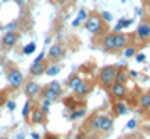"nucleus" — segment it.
<instances>
[{
    "instance_id": "f257e3e1",
    "label": "nucleus",
    "mask_w": 150,
    "mask_h": 139,
    "mask_svg": "<svg viewBox=\"0 0 150 139\" xmlns=\"http://www.w3.org/2000/svg\"><path fill=\"white\" fill-rule=\"evenodd\" d=\"M113 124H115V119L111 117L110 114H101V112H95L88 120L89 129L93 132H98V134H108V132H111Z\"/></svg>"
},
{
    "instance_id": "f03ea898",
    "label": "nucleus",
    "mask_w": 150,
    "mask_h": 139,
    "mask_svg": "<svg viewBox=\"0 0 150 139\" xmlns=\"http://www.w3.org/2000/svg\"><path fill=\"white\" fill-rule=\"evenodd\" d=\"M118 70H120V66H116V64H106V66L100 68V71H98V85L105 90H110V87L116 82Z\"/></svg>"
},
{
    "instance_id": "7ed1b4c3",
    "label": "nucleus",
    "mask_w": 150,
    "mask_h": 139,
    "mask_svg": "<svg viewBox=\"0 0 150 139\" xmlns=\"http://www.w3.org/2000/svg\"><path fill=\"white\" fill-rule=\"evenodd\" d=\"M84 29L91 32L93 36H103L106 31V22L103 21V17L100 12H91L88 14V19L84 21Z\"/></svg>"
},
{
    "instance_id": "20e7f679",
    "label": "nucleus",
    "mask_w": 150,
    "mask_h": 139,
    "mask_svg": "<svg viewBox=\"0 0 150 139\" xmlns=\"http://www.w3.org/2000/svg\"><path fill=\"white\" fill-rule=\"evenodd\" d=\"M5 78H7V83L10 88H14V90H19L24 87L25 83V78H24V73H22L19 66L14 64V63H8L7 66H5Z\"/></svg>"
},
{
    "instance_id": "39448f33",
    "label": "nucleus",
    "mask_w": 150,
    "mask_h": 139,
    "mask_svg": "<svg viewBox=\"0 0 150 139\" xmlns=\"http://www.w3.org/2000/svg\"><path fill=\"white\" fill-rule=\"evenodd\" d=\"M62 93H64L62 85L59 83V82L52 80V82H49L47 85H44L41 88L39 98H44V100H49V102H56L59 97H62Z\"/></svg>"
},
{
    "instance_id": "423d86ee",
    "label": "nucleus",
    "mask_w": 150,
    "mask_h": 139,
    "mask_svg": "<svg viewBox=\"0 0 150 139\" xmlns=\"http://www.w3.org/2000/svg\"><path fill=\"white\" fill-rule=\"evenodd\" d=\"M49 64H51V61L47 59V54H46V53H41V54L34 59V63L30 64V68H29V77L37 78V77L46 75V70H47Z\"/></svg>"
},
{
    "instance_id": "0eeeda50",
    "label": "nucleus",
    "mask_w": 150,
    "mask_h": 139,
    "mask_svg": "<svg viewBox=\"0 0 150 139\" xmlns=\"http://www.w3.org/2000/svg\"><path fill=\"white\" fill-rule=\"evenodd\" d=\"M21 39V32L19 31H5L4 36L0 37V51L2 53H8L17 46V42Z\"/></svg>"
},
{
    "instance_id": "6e6552de",
    "label": "nucleus",
    "mask_w": 150,
    "mask_h": 139,
    "mask_svg": "<svg viewBox=\"0 0 150 139\" xmlns=\"http://www.w3.org/2000/svg\"><path fill=\"white\" fill-rule=\"evenodd\" d=\"M133 36H135V41H138L140 44H147L150 41V17H143L138 22Z\"/></svg>"
},
{
    "instance_id": "1a4fd4ad",
    "label": "nucleus",
    "mask_w": 150,
    "mask_h": 139,
    "mask_svg": "<svg viewBox=\"0 0 150 139\" xmlns=\"http://www.w3.org/2000/svg\"><path fill=\"white\" fill-rule=\"evenodd\" d=\"M108 93L111 95L113 102H120V100H125V98L128 97V88H127V83H123V82H118V80H116L115 83L110 87Z\"/></svg>"
},
{
    "instance_id": "9d476101",
    "label": "nucleus",
    "mask_w": 150,
    "mask_h": 139,
    "mask_svg": "<svg viewBox=\"0 0 150 139\" xmlns=\"http://www.w3.org/2000/svg\"><path fill=\"white\" fill-rule=\"evenodd\" d=\"M132 39H135V36L128 34V32H123V31L115 32V53H122L127 46L133 44Z\"/></svg>"
},
{
    "instance_id": "9b49d317",
    "label": "nucleus",
    "mask_w": 150,
    "mask_h": 139,
    "mask_svg": "<svg viewBox=\"0 0 150 139\" xmlns=\"http://www.w3.org/2000/svg\"><path fill=\"white\" fill-rule=\"evenodd\" d=\"M64 56H66V48H64V44H61V42L52 44L47 51V59L51 63H59Z\"/></svg>"
},
{
    "instance_id": "f8f14e48",
    "label": "nucleus",
    "mask_w": 150,
    "mask_h": 139,
    "mask_svg": "<svg viewBox=\"0 0 150 139\" xmlns=\"http://www.w3.org/2000/svg\"><path fill=\"white\" fill-rule=\"evenodd\" d=\"M29 122L35 124V125L47 124V112H44L39 105H35L34 109H32V112H30V115H29Z\"/></svg>"
},
{
    "instance_id": "ddd939ff",
    "label": "nucleus",
    "mask_w": 150,
    "mask_h": 139,
    "mask_svg": "<svg viewBox=\"0 0 150 139\" xmlns=\"http://www.w3.org/2000/svg\"><path fill=\"white\" fill-rule=\"evenodd\" d=\"M41 83H37L35 80H29L24 83V93H25V97L30 98V100H34V98L39 97V93H41Z\"/></svg>"
},
{
    "instance_id": "4468645a",
    "label": "nucleus",
    "mask_w": 150,
    "mask_h": 139,
    "mask_svg": "<svg viewBox=\"0 0 150 139\" xmlns=\"http://www.w3.org/2000/svg\"><path fill=\"white\" fill-rule=\"evenodd\" d=\"M93 88H95V85L91 83V82H88V80H81V82H79V85H78L74 90H73V93H74V97H78V98L88 97L89 93L93 92Z\"/></svg>"
},
{
    "instance_id": "2eb2a0df",
    "label": "nucleus",
    "mask_w": 150,
    "mask_h": 139,
    "mask_svg": "<svg viewBox=\"0 0 150 139\" xmlns=\"http://www.w3.org/2000/svg\"><path fill=\"white\" fill-rule=\"evenodd\" d=\"M101 49L105 53H115V32H105L101 39Z\"/></svg>"
},
{
    "instance_id": "dca6fc26",
    "label": "nucleus",
    "mask_w": 150,
    "mask_h": 139,
    "mask_svg": "<svg viewBox=\"0 0 150 139\" xmlns=\"http://www.w3.org/2000/svg\"><path fill=\"white\" fill-rule=\"evenodd\" d=\"M138 107L142 109V112L150 110V92H145L138 97Z\"/></svg>"
},
{
    "instance_id": "f3484780",
    "label": "nucleus",
    "mask_w": 150,
    "mask_h": 139,
    "mask_svg": "<svg viewBox=\"0 0 150 139\" xmlns=\"http://www.w3.org/2000/svg\"><path fill=\"white\" fill-rule=\"evenodd\" d=\"M83 78L78 75V73H73L71 77H68V80H66V87H68L69 90H74L76 87L79 85V82H81Z\"/></svg>"
},
{
    "instance_id": "a211bd4d",
    "label": "nucleus",
    "mask_w": 150,
    "mask_h": 139,
    "mask_svg": "<svg viewBox=\"0 0 150 139\" xmlns=\"http://www.w3.org/2000/svg\"><path fill=\"white\" fill-rule=\"evenodd\" d=\"M113 110H115L116 117H118V115H125V114L128 112V105L125 104L123 100H120V102H115V104H113Z\"/></svg>"
},
{
    "instance_id": "6ab92c4d",
    "label": "nucleus",
    "mask_w": 150,
    "mask_h": 139,
    "mask_svg": "<svg viewBox=\"0 0 150 139\" xmlns=\"http://www.w3.org/2000/svg\"><path fill=\"white\" fill-rule=\"evenodd\" d=\"M12 90H14V88H10V87H7V88H0V109L5 107V104H7L8 98H10V92Z\"/></svg>"
},
{
    "instance_id": "aec40b11",
    "label": "nucleus",
    "mask_w": 150,
    "mask_h": 139,
    "mask_svg": "<svg viewBox=\"0 0 150 139\" xmlns=\"http://www.w3.org/2000/svg\"><path fill=\"white\" fill-rule=\"evenodd\" d=\"M34 107H35L34 102H32L30 98H27V102H25V105H24V110H22V117H24V120H27L29 122V115H30V112H32Z\"/></svg>"
},
{
    "instance_id": "412c9836",
    "label": "nucleus",
    "mask_w": 150,
    "mask_h": 139,
    "mask_svg": "<svg viewBox=\"0 0 150 139\" xmlns=\"http://www.w3.org/2000/svg\"><path fill=\"white\" fill-rule=\"evenodd\" d=\"M84 114H86V109H84V107H76L74 110H71L68 114V117L71 119V120H74V119H79L81 115H84Z\"/></svg>"
},
{
    "instance_id": "4be33fe9",
    "label": "nucleus",
    "mask_w": 150,
    "mask_h": 139,
    "mask_svg": "<svg viewBox=\"0 0 150 139\" xmlns=\"http://www.w3.org/2000/svg\"><path fill=\"white\" fill-rule=\"evenodd\" d=\"M59 71H61V64L52 63V64H49V66H47V70H46V75H47V77H56Z\"/></svg>"
},
{
    "instance_id": "5701e85b",
    "label": "nucleus",
    "mask_w": 150,
    "mask_h": 139,
    "mask_svg": "<svg viewBox=\"0 0 150 139\" xmlns=\"http://www.w3.org/2000/svg\"><path fill=\"white\" fill-rule=\"evenodd\" d=\"M123 56L125 58H132V56H137V46L135 44H130V46H127V48L122 51Z\"/></svg>"
},
{
    "instance_id": "b1692460",
    "label": "nucleus",
    "mask_w": 150,
    "mask_h": 139,
    "mask_svg": "<svg viewBox=\"0 0 150 139\" xmlns=\"http://www.w3.org/2000/svg\"><path fill=\"white\" fill-rule=\"evenodd\" d=\"M130 26H132V21H130V19H125V21H120L118 22V24H116V27L113 29V32H120V31H122V29H125V27H130Z\"/></svg>"
},
{
    "instance_id": "393cba45",
    "label": "nucleus",
    "mask_w": 150,
    "mask_h": 139,
    "mask_svg": "<svg viewBox=\"0 0 150 139\" xmlns=\"http://www.w3.org/2000/svg\"><path fill=\"white\" fill-rule=\"evenodd\" d=\"M34 51H35V42H29V44H25V46H24V49H22V53H24V56L32 54Z\"/></svg>"
},
{
    "instance_id": "a878e982",
    "label": "nucleus",
    "mask_w": 150,
    "mask_h": 139,
    "mask_svg": "<svg viewBox=\"0 0 150 139\" xmlns=\"http://www.w3.org/2000/svg\"><path fill=\"white\" fill-rule=\"evenodd\" d=\"M88 10H86V9H81V10H79V14H78V21L79 22H83V21H86V19H88Z\"/></svg>"
},
{
    "instance_id": "bb28decb",
    "label": "nucleus",
    "mask_w": 150,
    "mask_h": 139,
    "mask_svg": "<svg viewBox=\"0 0 150 139\" xmlns=\"http://www.w3.org/2000/svg\"><path fill=\"white\" fill-rule=\"evenodd\" d=\"M100 14H101L103 21L106 22V24H108V22H111V19H113V17H111V14H110V12H100Z\"/></svg>"
},
{
    "instance_id": "cd10ccee",
    "label": "nucleus",
    "mask_w": 150,
    "mask_h": 139,
    "mask_svg": "<svg viewBox=\"0 0 150 139\" xmlns=\"http://www.w3.org/2000/svg\"><path fill=\"white\" fill-rule=\"evenodd\" d=\"M135 127H137V120H135V119H130L128 124H127V129H130V131H132V129H135Z\"/></svg>"
},
{
    "instance_id": "c85d7f7f",
    "label": "nucleus",
    "mask_w": 150,
    "mask_h": 139,
    "mask_svg": "<svg viewBox=\"0 0 150 139\" xmlns=\"http://www.w3.org/2000/svg\"><path fill=\"white\" fill-rule=\"evenodd\" d=\"M73 139H88V136H86V132H84V131H79Z\"/></svg>"
},
{
    "instance_id": "c756f323",
    "label": "nucleus",
    "mask_w": 150,
    "mask_h": 139,
    "mask_svg": "<svg viewBox=\"0 0 150 139\" xmlns=\"http://www.w3.org/2000/svg\"><path fill=\"white\" fill-rule=\"evenodd\" d=\"M135 58H137V61H138V63H143V61H145V54H143V53H137Z\"/></svg>"
},
{
    "instance_id": "7c9ffc66",
    "label": "nucleus",
    "mask_w": 150,
    "mask_h": 139,
    "mask_svg": "<svg viewBox=\"0 0 150 139\" xmlns=\"http://www.w3.org/2000/svg\"><path fill=\"white\" fill-rule=\"evenodd\" d=\"M8 107V110H15V102H12V100H10V98H8V102L7 104H5Z\"/></svg>"
},
{
    "instance_id": "2f4dec72",
    "label": "nucleus",
    "mask_w": 150,
    "mask_h": 139,
    "mask_svg": "<svg viewBox=\"0 0 150 139\" xmlns=\"http://www.w3.org/2000/svg\"><path fill=\"white\" fill-rule=\"evenodd\" d=\"M15 2H17V4H19V7H24V5H25V4H27L29 0H15Z\"/></svg>"
},
{
    "instance_id": "473e14b6",
    "label": "nucleus",
    "mask_w": 150,
    "mask_h": 139,
    "mask_svg": "<svg viewBox=\"0 0 150 139\" xmlns=\"http://www.w3.org/2000/svg\"><path fill=\"white\" fill-rule=\"evenodd\" d=\"M143 5H145V9L150 12V0H143Z\"/></svg>"
},
{
    "instance_id": "72a5a7b5",
    "label": "nucleus",
    "mask_w": 150,
    "mask_h": 139,
    "mask_svg": "<svg viewBox=\"0 0 150 139\" xmlns=\"http://www.w3.org/2000/svg\"><path fill=\"white\" fill-rule=\"evenodd\" d=\"M30 138H32V139H41V136H39V134H35V132H32V134H30Z\"/></svg>"
},
{
    "instance_id": "f704fd0d",
    "label": "nucleus",
    "mask_w": 150,
    "mask_h": 139,
    "mask_svg": "<svg viewBox=\"0 0 150 139\" xmlns=\"http://www.w3.org/2000/svg\"><path fill=\"white\" fill-rule=\"evenodd\" d=\"M127 139H142V136H127Z\"/></svg>"
},
{
    "instance_id": "c9c22d12",
    "label": "nucleus",
    "mask_w": 150,
    "mask_h": 139,
    "mask_svg": "<svg viewBox=\"0 0 150 139\" xmlns=\"http://www.w3.org/2000/svg\"><path fill=\"white\" fill-rule=\"evenodd\" d=\"M49 2H51V4H56V2H57V0H49Z\"/></svg>"
},
{
    "instance_id": "e433bc0d",
    "label": "nucleus",
    "mask_w": 150,
    "mask_h": 139,
    "mask_svg": "<svg viewBox=\"0 0 150 139\" xmlns=\"http://www.w3.org/2000/svg\"><path fill=\"white\" fill-rule=\"evenodd\" d=\"M42 139H49V138H47V134H46V136H44V138H42Z\"/></svg>"
},
{
    "instance_id": "4c0bfd02",
    "label": "nucleus",
    "mask_w": 150,
    "mask_h": 139,
    "mask_svg": "<svg viewBox=\"0 0 150 139\" xmlns=\"http://www.w3.org/2000/svg\"><path fill=\"white\" fill-rule=\"evenodd\" d=\"M0 73H2V71H0Z\"/></svg>"
}]
</instances>
